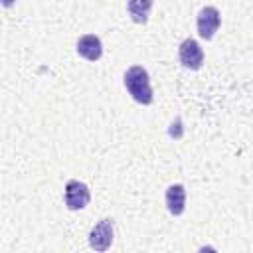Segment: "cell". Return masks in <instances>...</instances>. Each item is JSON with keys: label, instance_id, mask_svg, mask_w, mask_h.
<instances>
[{"label": "cell", "instance_id": "cell-1", "mask_svg": "<svg viewBox=\"0 0 253 253\" xmlns=\"http://www.w3.org/2000/svg\"><path fill=\"white\" fill-rule=\"evenodd\" d=\"M125 87L126 91L130 93V97L140 103V105H150L154 101V95H152V87H150V77H148V71L142 67V65H130L126 71H125Z\"/></svg>", "mask_w": 253, "mask_h": 253}, {"label": "cell", "instance_id": "cell-2", "mask_svg": "<svg viewBox=\"0 0 253 253\" xmlns=\"http://www.w3.org/2000/svg\"><path fill=\"white\" fill-rule=\"evenodd\" d=\"M196 24H198V34H200V38L211 40V38L215 36V32H217L219 24H221L219 10H217L215 6H206V8H202V10L198 12Z\"/></svg>", "mask_w": 253, "mask_h": 253}, {"label": "cell", "instance_id": "cell-3", "mask_svg": "<svg viewBox=\"0 0 253 253\" xmlns=\"http://www.w3.org/2000/svg\"><path fill=\"white\" fill-rule=\"evenodd\" d=\"M178 57L186 69H200L204 63V49L196 40L186 38L178 47Z\"/></svg>", "mask_w": 253, "mask_h": 253}, {"label": "cell", "instance_id": "cell-4", "mask_svg": "<svg viewBox=\"0 0 253 253\" xmlns=\"http://www.w3.org/2000/svg\"><path fill=\"white\" fill-rule=\"evenodd\" d=\"M113 219L105 217L101 219L91 231H89V245L95 249V251H107L113 243Z\"/></svg>", "mask_w": 253, "mask_h": 253}, {"label": "cell", "instance_id": "cell-5", "mask_svg": "<svg viewBox=\"0 0 253 253\" xmlns=\"http://www.w3.org/2000/svg\"><path fill=\"white\" fill-rule=\"evenodd\" d=\"M91 200L87 184L79 180H69L65 184V206L69 210H83Z\"/></svg>", "mask_w": 253, "mask_h": 253}, {"label": "cell", "instance_id": "cell-6", "mask_svg": "<svg viewBox=\"0 0 253 253\" xmlns=\"http://www.w3.org/2000/svg\"><path fill=\"white\" fill-rule=\"evenodd\" d=\"M77 53L87 61H97L103 55V43L101 38L95 34H85L77 40Z\"/></svg>", "mask_w": 253, "mask_h": 253}, {"label": "cell", "instance_id": "cell-7", "mask_svg": "<svg viewBox=\"0 0 253 253\" xmlns=\"http://www.w3.org/2000/svg\"><path fill=\"white\" fill-rule=\"evenodd\" d=\"M166 208L172 215H182L186 210V188L182 184H172L166 190Z\"/></svg>", "mask_w": 253, "mask_h": 253}, {"label": "cell", "instance_id": "cell-8", "mask_svg": "<svg viewBox=\"0 0 253 253\" xmlns=\"http://www.w3.org/2000/svg\"><path fill=\"white\" fill-rule=\"evenodd\" d=\"M152 4H154V0H128L126 10H128L130 20L134 24H146L150 10H152Z\"/></svg>", "mask_w": 253, "mask_h": 253}, {"label": "cell", "instance_id": "cell-9", "mask_svg": "<svg viewBox=\"0 0 253 253\" xmlns=\"http://www.w3.org/2000/svg\"><path fill=\"white\" fill-rule=\"evenodd\" d=\"M12 4V0H4V6H10Z\"/></svg>", "mask_w": 253, "mask_h": 253}]
</instances>
